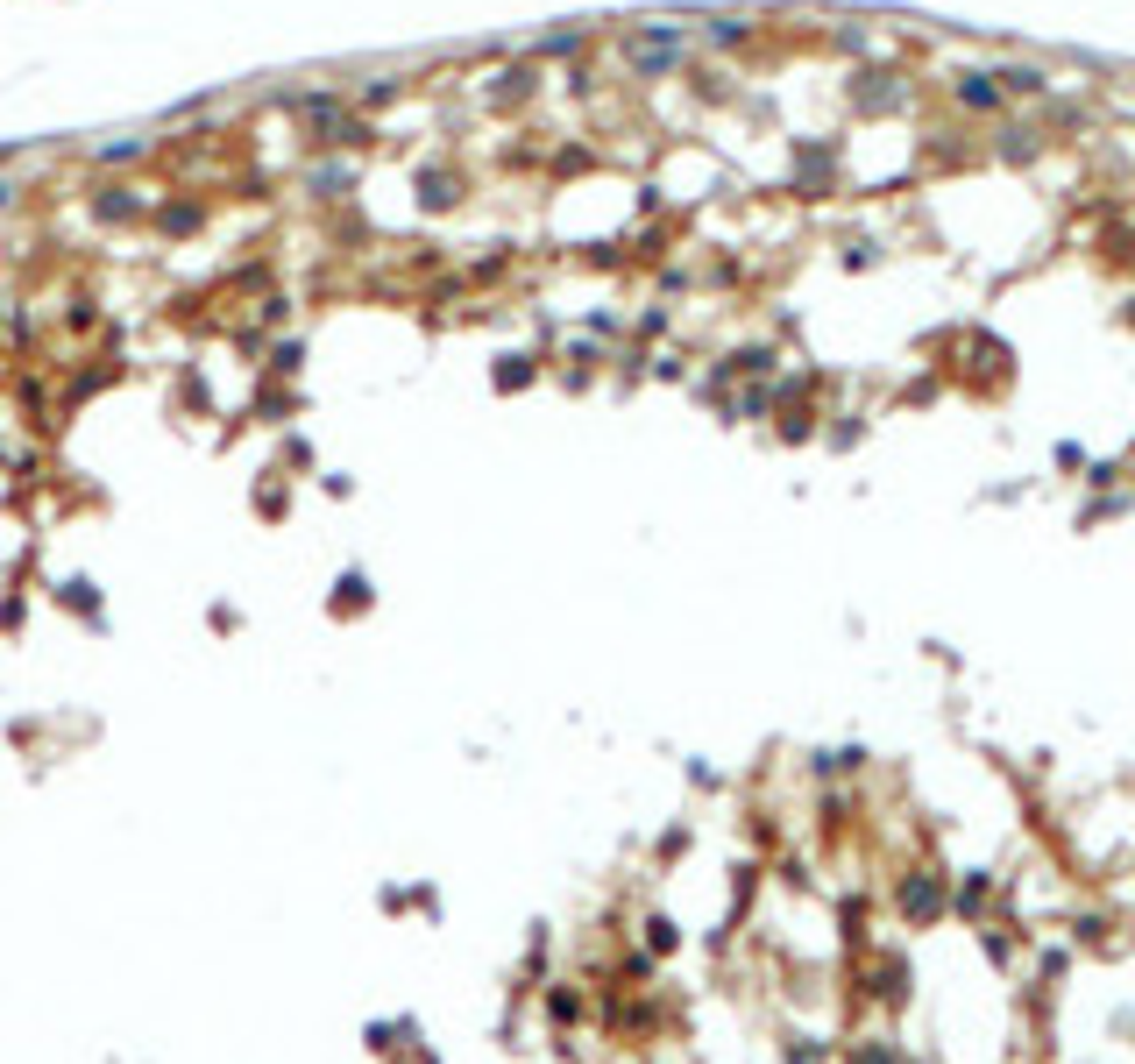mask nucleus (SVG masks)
Masks as SVG:
<instances>
[{
	"instance_id": "nucleus-2",
	"label": "nucleus",
	"mask_w": 1135,
	"mask_h": 1064,
	"mask_svg": "<svg viewBox=\"0 0 1135 1064\" xmlns=\"http://www.w3.org/2000/svg\"><path fill=\"white\" fill-rule=\"evenodd\" d=\"M93 213H99V220H135L142 206H135V199H128V192H107V199H99V206H93Z\"/></svg>"
},
{
	"instance_id": "nucleus-3",
	"label": "nucleus",
	"mask_w": 1135,
	"mask_h": 1064,
	"mask_svg": "<svg viewBox=\"0 0 1135 1064\" xmlns=\"http://www.w3.org/2000/svg\"><path fill=\"white\" fill-rule=\"evenodd\" d=\"M199 227V206H164V234H192Z\"/></svg>"
},
{
	"instance_id": "nucleus-4",
	"label": "nucleus",
	"mask_w": 1135,
	"mask_h": 1064,
	"mask_svg": "<svg viewBox=\"0 0 1135 1064\" xmlns=\"http://www.w3.org/2000/svg\"><path fill=\"white\" fill-rule=\"evenodd\" d=\"M341 185H348V171H334V164H327V171H312V192H320V199H334Z\"/></svg>"
},
{
	"instance_id": "nucleus-5",
	"label": "nucleus",
	"mask_w": 1135,
	"mask_h": 1064,
	"mask_svg": "<svg viewBox=\"0 0 1135 1064\" xmlns=\"http://www.w3.org/2000/svg\"><path fill=\"white\" fill-rule=\"evenodd\" d=\"M149 142H114V149H99V164H135Z\"/></svg>"
},
{
	"instance_id": "nucleus-1",
	"label": "nucleus",
	"mask_w": 1135,
	"mask_h": 1064,
	"mask_svg": "<svg viewBox=\"0 0 1135 1064\" xmlns=\"http://www.w3.org/2000/svg\"><path fill=\"white\" fill-rule=\"evenodd\" d=\"M462 185H455V171H419V206H455Z\"/></svg>"
},
{
	"instance_id": "nucleus-8",
	"label": "nucleus",
	"mask_w": 1135,
	"mask_h": 1064,
	"mask_svg": "<svg viewBox=\"0 0 1135 1064\" xmlns=\"http://www.w3.org/2000/svg\"><path fill=\"white\" fill-rule=\"evenodd\" d=\"M7 199H14V192H7V185H0V206H7Z\"/></svg>"
},
{
	"instance_id": "nucleus-7",
	"label": "nucleus",
	"mask_w": 1135,
	"mask_h": 1064,
	"mask_svg": "<svg viewBox=\"0 0 1135 1064\" xmlns=\"http://www.w3.org/2000/svg\"><path fill=\"white\" fill-rule=\"evenodd\" d=\"M363 596H370V582H363V575H348V582H341V610H355Z\"/></svg>"
},
{
	"instance_id": "nucleus-6",
	"label": "nucleus",
	"mask_w": 1135,
	"mask_h": 1064,
	"mask_svg": "<svg viewBox=\"0 0 1135 1064\" xmlns=\"http://www.w3.org/2000/svg\"><path fill=\"white\" fill-rule=\"evenodd\" d=\"M525 377H533V370H525V355H511V362L497 370V384H504V390H518V384H525Z\"/></svg>"
}]
</instances>
